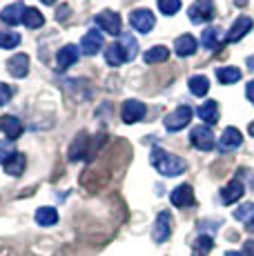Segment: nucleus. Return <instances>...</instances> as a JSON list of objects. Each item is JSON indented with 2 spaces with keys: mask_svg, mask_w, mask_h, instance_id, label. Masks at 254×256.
I'll return each instance as SVG.
<instances>
[{
  "mask_svg": "<svg viewBox=\"0 0 254 256\" xmlns=\"http://www.w3.org/2000/svg\"><path fill=\"white\" fill-rule=\"evenodd\" d=\"M150 160H152L154 170L158 172L160 176H168V178H172V176H180L185 170H188V163H185L180 156L170 154V152L160 150V147H154L152 158Z\"/></svg>",
  "mask_w": 254,
  "mask_h": 256,
  "instance_id": "f257e3e1",
  "label": "nucleus"
},
{
  "mask_svg": "<svg viewBox=\"0 0 254 256\" xmlns=\"http://www.w3.org/2000/svg\"><path fill=\"white\" fill-rule=\"evenodd\" d=\"M192 114H194L192 107H188V105L176 107L174 112H170V114L165 116V130H168V132H180L183 127L190 125Z\"/></svg>",
  "mask_w": 254,
  "mask_h": 256,
  "instance_id": "f03ea898",
  "label": "nucleus"
},
{
  "mask_svg": "<svg viewBox=\"0 0 254 256\" xmlns=\"http://www.w3.org/2000/svg\"><path fill=\"white\" fill-rule=\"evenodd\" d=\"M214 2L212 0H196V2L190 7V12H188V16H190V20H192L194 24H203V22H210L214 18Z\"/></svg>",
  "mask_w": 254,
  "mask_h": 256,
  "instance_id": "7ed1b4c3",
  "label": "nucleus"
},
{
  "mask_svg": "<svg viewBox=\"0 0 254 256\" xmlns=\"http://www.w3.org/2000/svg\"><path fill=\"white\" fill-rule=\"evenodd\" d=\"M170 234H172V214L168 210H163V212H158V216L154 220L152 238H154V243H165L170 238Z\"/></svg>",
  "mask_w": 254,
  "mask_h": 256,
  "instance_id": "20e7f679",
  "label": "nucleus"
},
{
  "mask_svg": "<svg viewBox=\"0 0 254 256\" xmlns=\"http://www.w3.org/2000/svg\"><path fill=\"white\" fill-rule=\"evenodd\" d=\"M130 24L136 29V32L150 34L156 24V18H154L152 12H148V9H134V12L130 14Z\"/></svg>",
  "mask_w": 254,
  "mask_h": 256,
  "instance_id": "39448f33",
  "label": "nucleus"
},
{
  "mask_svg": "<svg viewBox=\"0 0 254 256\" xmlns=\"http://www.w3.org/2000/svg\"><path fill=\"white\" fill-rule=\"evenodd\" d=\"M96 24L102 29V32L112 34V36H118L120 34V16L112 9H105V12H98L96 14Z\"/></svg>",
  "mask_w": 254,
  "mask_h": 256,
  "instance_id": "423d86ee",
  "label": "nucleus"
},
{
  "mask_svg": "<svg viewBox=\"0 0 254 256\" xmlns=\"http://www.w3.org/2000/svg\"><path fill=\"white\" fill-rule=\"evenodd\" d=\"M190 142H192L196 150L201 152H210L214 147V134L208 125H201V127H194L192 134H190Z\"/></svg>",
  "mask_w": 254,
  "mask_h": 256,
  "instance_id": "0eeeda50",
  "label": "nucleus"
},
{
  "mask_svg": "<svg viewBox=\"0 0 254 256\" xmlns=\"http://www.w3.org/2000/svg\"><path fill=\"white\" fill-rule=\"evenodd\" d=\"M145 114H148V107H145V102H140V100H125L123 112H120L123 122H127V125H134V122L143 120Z\"/></svg>",
  "mask_w": 254,
  "mask_h": 256,
  "instance_id": "6e6552de",
  "label": "nucleus"
},
{
  "mask_svg": "<svg viewBox=\"0 0 254 256\" xmlns=\"http://www.w3.org/2000/svg\"><path fill=\"white\" fill-rule=\"evenodd\" d=\"M252 24H254V20H252L250 16H238L236 20H234L232 27H230L226 40H228V42H238L243 36H248V32L252 29Z\"/></svg>",
  "mask_w": 254,
  "mask_h": 256,
  "instance_id": "1a4fd4ad",
  "label": "nucleus"
},
{
  "mask_svg": "<svg viewBox=\"0 0 254 256\" xmlns=\"http://www.w3.org/2000/svg\"><path fill=\"white\" fill-rule=\"evenodd\" d=\"M170 200H172L174 208H190L194 203V190L188 183L174 187L172 194H170Z\"/></svg>",
  "mask_w": 254,
  "mask_h": 256,
  "instance_id": "9d476101",
  "label": "nucleus"
},
{
  "mask_svg": "<svg viewBox=\"0 0 254 256\" xmlns=\"http://www.w3.org/2000/svg\"><path fill=\"white\" fill-rule=\"evenodd\" d=\"M100 47H102V34L98 32V29H90L80 40L82 54H87V56H96V54L100 52Z\"/></svg>",
  "mask_w": 254,
  "mask_h": 256,
  "instance_id": "9b49d317",
  "label": "nucleus"
},
{
  "mask_svg": "<svg viewBox=\"0 0 254 256\" xmlns=\"http://www.w3.org/2000/svg\"><path fill=\"white\" fill-rule=\"evenodd\" d=\"M0 132H2L9 140H16V138H20V134H22V122L12 114L0 116Z\"/></svg>",
  "mask_w": 254,
  "mask_h": 256,
  "instance_id": "f8f14e48",
  "label": "nucleus"
},
{
  "mask_svg": "<svg viewBox=\"0 0 254 256\" xmlns=\"http://www.w3.org/2000/svg\"><path fill=\"white\" fill-rule=\"evenodd\" d=\"M25 12H27L25 4L14 2V4H9V7H4L2 12H0V18H2V22L16 27V24H20L22 20H25Z\"/></svg>",
  "mask_w": 254,
  "mask_h": 256,
  "instance_id": "ddd939ff",
  "label": "nucleus"
},
{
  "mask_svg": "<svg viewBox=\"0 0 254 256\" xmlns=\"http://www.w3.org/2000/svg\"><path fill=\"white\" fill-rule=\"evenodd\" d=\"M7 72L14 78H25L29 74V56L27 54H16L7 60Z\"/></svg>",
  "mask_w": 254,
  "mask_h": 256,
  "instance_id": "4468645a",
  "label": "nucleus"
},
{
  "mask_svg": "<svg viewBox=\"0 0 254 256\" xmlns=\"http://www.w3.org/2000/svg\"><path fill=\"white\" fill-rule=\"evenodd\" d=\"M243 192H246V185H243L241 180H238V178L230 180V183L221 190V200H223V205H232V203H236V200L243 196Z\"/></svg>",
  "mask_w": 254,
  "mask_h": 256,
  "instance_id": "2eb2a0df",
  "label": "nucleus"
},
{
  "mask_svg": "<svg viewBox=\"0 0 254 256\" xmlns=\"http://www.w3.org/2000/svg\"><path fill=\"white\" fill-rule=\"evenodd\" d=\"M243 142V136L241 132L236 130V127H226L221 134V138H218V147H221V152H228V150H236V147H241Z\"/></svg>",
  "mask_w": 254,
  "mask_h": 256,
  "instance_id": "dca6fc26",
  "label": "nucleus"
},
{
  "mask_svg": "<svg viewBox=\"0 0 254 256\" xmlns=\"http://www.w3.org/2000/svg\"><path fill=\"white\" fill-rule=\"evenodd\" d=\"M78 56H80V49H78L76 45H65L62 49H58V54H56L58 70H67V67H72L78 60Z\"/></svg>",
  "mask_w": 254,
  "mask_h": 256,
  "instance_id": "f3484780",
  "label": "nucleus"
},
{
  "mask_svg": "<svg viewBox=\"0 0 254 256\" xmlns=\"http://www.w3.org/2000/svg\"><path fill=\"white\" fill-rule=\"evenodd\" d=\"M105 60L110 67H120L123 62H127V52H125V47L120 45V40L112 42V45L105 49Z\"/></svg>",
  "mask_w": 254,
  "mask_h": 256,
  "instance_id": "a211bd4d",
  "label": "nucleus"
},
{
  "mask_svg": "<svg viewBox=\"0 0 254 256\" xmlns=\"http://www.w3.org/2000/svg\"><path fill=\"white\" fill-rule=\"evenodd\" d=\"M196 38L192 36V34H183V36L176 38V42H174V52H176V56L185 58V56H192L194 52H196Z\"/></svg>",
  "mask_w": 254,
  "mask_h": 256,
  "instance_id": "6ab92c4d",
  "label": "nucleus"
},
{
  "mask_svg": "<svg viewBox=\"0 0 254 256\" xmlns=\"http://www.w3.org/2000/svg\"><path fill=\"white\" fill-rule=\"evenodd\" d=\"M2 167L9 176H22V172H25V167H27V156L20 154V152H16Z\"/></svg>",
  "mask_w": 254,
  "mask_h": 256,
  "instance_id": "aec40b11",
  "label": "nucleus"
},
{
  "mask_svg": "<svg viewBox=\"0 0 254 256\" xmlns=\"http://www.w3.org/2000/svg\"><path fill=\"white\" fill-rule=\"evenodd\" d=\"M198 116L201 120H205L208 125H216L218 122V102L216 100H208L198 107Z\"/></svg>",
  "mask_w": 254,
  "mask_h": 256,
  "instance_id": "412c9836",
  "label": "nucleus"
},
{
  "mask_svg": "<svg viewBox=\"0 0 254 256\" xmlns=\"http://www.w3.org/2000/svg\"><path fill=\"white\" fill-rule=\"evenodd\" d=\"M201 42L208 49H218L221 47V42H223V32L218 27H208L203 32V36H201Z\"/></svg>",
  "mask_w": 254,
  "mask_h": 256,
  "instance_id": "4be33fe9",
  "label": "nucleus"
},
{
  "mask_svg": "<svg viewBox=\"0 0 254 256\" xmlns=\"http://www.w3.org/2000/svg\"><path fill=\"white\" fill-rule=\"evenodd\" d=\"M216 78L223 85H234V82L241 80V70L238 67H216Z\"/></svg>",
  "mask_w": 254,
  "mask_h": 256,
  "instance_id": "5701e85b",
  "label": "nucleus"
},
{
  "mask_svg": "<svg viewBox=\"0 0 254 256\" xmlns=\"http://www.w3.org/2000/svg\"><path fill=\"white\" fill-rule=\"evenodd\" d=\"M212 250H214V238L212 236H208V234H203V236H198V238L194 240L192 256H208Z\"/></svg>",
  "mask_w": 254,
  "mask_h": 256,
  "instance_id": "b1692460",
  "label": "nucleus"
},
{
  "mask_svg": "<svg viewBox=\"0 0 254 256\" xmlns=\"http://www.w3.org/2000/svg\"><path fill=\"white\" fill-rule=\"evenodd\" d=\"M36 223L42 228H52L58 223V212L54 208H38L36 210Z\"/></svg>",
  "mask_w": 254,
  "mask_h": 256,
  "instance_id": "393cba45",
  "label": "nucleus"
},
{
  "mask_svg": "<svg viewBox=\"0 0 254 256\" xmlns=\"http://www.w3.org/2000/svg\"><path fill=\"white\" fill-rule=\"evenodd\" d=\"M188 87H190V92L194 94V96H205V94L210 92V78L208 76H192L188 80Z\"/></svg>",
  "mask_w": 254,
  "mask_h": 256,
  "instance_id": "a878e982",
  "label": "nucleus"
},
{
  "mask_svg": "<svg viewBox=\"0 0 254 256\" xmlns=\"http://www.w3.org/2000/svg\"><path fill=\"white\" fill-rule=\"evenodd\" d=\"M170 58V49L163 47V45H156L152 49H148L145 52V62H150V65H156V62H165Z\"/></svg>",
  "mask_w": 254,
  "mask_h": 256,
  "instance_id": "bb28decb",
  "label": "nucleus"
},
{
  "mask_svg": "<svg viewBox=\"0 0 254 256\" xmlns=\"http://www.w3.org/2000/svg\"><path fill=\"white\" fill-rule=\"evenodd\" d=\"M87 134L85 132H80V134L76 136V140L72 142V147H70V160H80L82 156H85V145H87Z\"/></svg>",
  "mask_w": 254,
  "mask_h": 256,
  "instance_id": "cd10ccee",
  "label": "nucleus"
},
{
  "mask_svg": "<svg viewBox=\"0 0 254 256\" xmlns=\"http://www.w3.org/2000/svg\"><path fill=\"white\" fill-rule=\"evenodd\" d=\"M22 22H25L29 29H38V27H42V24H45V16H42L38 9L29 7L25 12V20H22Z\"/></svg>",
  "mask_w": 254,
  "mask_h": 256,
  "instance_id": "c85d7f7f",
  "label": "nucleus"
},
{
  "mask_svg": "<svg viewBox=\"0 0 254 256\" xmlns=\"http://www.w3.org/2000/svg\"><path fill=\"white\" fill-rule=\"evenodd\" d=\"M120 45H123L125 52H127V60L136 58V52H138V42H136V38L132 36V34H120Z\"/></svg>",
  "mask_w": 254,
  "mask_h": 256,
  "instance_id": "c756f323",
  "label": "nucleus"
},
{
  "mask_svg": "<svg viewBox=\"0 0 254 256\" xmlns=\"http://www.w3.org/2000/svg\"><path fill=\"white\" fill-rule=\"evenodd\" d=\"M20 42V36L16 32H0V49H14Z\"/></svg>",
  "mask_w": 254,
  "mask_h": 256,
  "instance_id": "7c9ffc66",
  "label": "nucleus"
},
{
  "mask_svg": "<svg viewBox=\"0 0 254 256\" xmlns=\"http://www.w3.org/2000/svg\"><path fill=\"white\" fill-rule=\"evenodd\" d=\"M234 218L243 220V223H250L254 218V203H243L238 210H234Z\"/></svg>",
  "mask_w": 254,
  "mask_h": 256,
  "instance_id": "2f4dec72",
  "label": "nucleus"
},
{
  "mask_svg": "<svg viewBox=\"0 0 254 256\" xmlns=\"http://www.w3.org/2000/svg\"><path fill=\"white\" fill-rule=\"evenodd\" d=\"M158 9L165 16H174L180 9V0H158Z\"/></svg>",
  "mask_w": 254,
  "mask_h": 256,
  "instance_id": "473e14b6",
  "label": "nucleus"
},
{
  "mask_svg": "<svg viewBox=\"0 0 254 256\" xmlns=\"http://www.w3.org/2000/svg\"><path fill=\"white\" fill-rule=\"evenodd\" d=\"M14 154H16L14 152V140H0V165L7 163Z\"/></svg>",
  "mask_w": 254,
  "mask_h": 256,
  "instance_id": "72a5a7b5",
  "label": "nucleus"
},
{
  "mask_svg": "<svg viewBox=\"0 0 254 256\" xmlns=\"http://www.w3.org/2000/svg\"><path fill=\"white\" fill-rule=\"evenodd\" d=\"M12 96H14V90H12V87L4 85V82H0V107L7 105V102L12 100Z\"/></svg>",
  "mask_w": 254,
  "mask_h": 256,
  "instance_id": "f704fd0d",
  "label": "nucleus"
},
{
  "mask_svg": "<svg viewBox=\"0 0 254 256\" xmlns=\"http://www.w3.org/2000/svg\"><path fill=\"white\" fill-rule=\"evenodd\" d=\"M243 256H254V240H246L243 243Z\"/></svg>",
  "mask_w": 254,
  "mask_h": 256,
  "instance_id": "c9c22d12",
  "label": "nucleus"
},
{
  "mask_svg": "<svg viewBox=\"0 0 254 256\" xmlns=\"http://www.w3.org/2000/svg\"><path fill=\"white\" fill-rule=\"evenodd\" d=\"M246 96H248V100H250L252 105H254V80H250V82L246 85Z\"/></svg>",
  "mask_w": 254,
  "mask_h": 256,
  "instance_id": "e433bc0d",
  "label": "nucleus"
},
{
  "mask_svg": "<svg viewBox=\"0 0 254 256\" xmlns=\"http://www.w3.org/2000/svg\"><path fill=\"white\" fill-rule=\"evenodd\" d=\"M67 16H70V7H60V9L56 12V18H58V20H65Z\"/></svg>",
  "mask_w": 254,
  "mask_h": 256,
  "instance_id": "4c0bfd02",
  "label": "nucleus"
},
{
  "mask_svg": "<svg viewBox=\"0 0 254 256\" xmlns=\"http://www.w3.org/2000/svg\"><path fill=\"white\" fill-rule=\"evenodd\" d=\"M250 187H252V192H254V172H250Z\"/></svg>",
  "mask_w": 254,
  "mask_h": 256,
  "instance_id": "58836bf2",
  "label": "nucleus"
},
{
  "mask_svg": "<svg viewBox=\"0 0 254 256\" xmlns=\"http://www.w3.org/2000/svg\"><path fill=\"white\" fill-rule=\"evenodd\" d=\"M248 230H250V232H252V234H254V218H252V220H250V223H248Z\"/></svg>",
  "mask_w": 254,
  "mask_h": 256,
  "instance_id": "ea45409f",
  "label": "nucleus"
},
{
  "mask_svg": "<svg viewBox=\"0 0 254 256\" xmlns=\"http://www.w3.org/2000/svg\"><path fill=\"white\" fill-rule=\"evenodd\" d=\"M248 132H250V134H252V136H254V120H252V122H250V127H248Z\"/></svg>",
  "mask_w": 254,
  "mask_h": 256,
  "instance_id": "a19ab883",
  "label": "nucleus"
},
{
  "mask_svg": "<svg viewBox=\"0 0 254 256\" xmlns=\"http://www.w3.org/2000/svg\"><path fill=\"white\" fill-rule=\"evenodd\" d=\"M226 256H243V254H238V252H226Z\"/></svg>",
  "mask_w": 254,
  "mask_h": 256,
  "instance_id": "79ce46f5",
  "label": "nucleus"
},
{
  "mask_svg": "<svg viewBox=\"0 0 254 256\" xmlns=\"http://www.w3.org/2000/svg\"><path fill=\"white\" fill-rule=\"evenodd\" d=\"M40 2H42V4H54L56 0H40Z\"/></svg>",
  "mask_w": 254,
  "mask_h": 256,
  "instance_id": "37998d69",
  "label": "nucleus"
},
{
  "mask_svg": "<svg viewBox=\"0 0 254 256\" xmlns=\"http://www.w3.org/2000/svg\"><path fill=\"white\" fill-rule=\"evenodd\" d=\"M243 2H246V0H243Z\"/></svg>",
  "mask_w": 254,
  "mask_h": 256,
  "instance_id": "c03bdc74",
  "label": "nucleus"
}]
</instances>
